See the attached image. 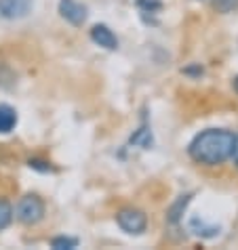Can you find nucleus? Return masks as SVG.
I'll return each instance as SVG.
<instances>
[{"label": "nucleus", "mask_w": 238, "mask_h": 250, "mask_svg": "<svg viewBox=\"0 0 238 250\" xmlns=\"http://www.w3.org/2000/svg\"><path fill=\"white\" fill-rule=\"evenodd\" d=\"M190 200H192V196L188 193V196H181L177 202L171 206V210H169V221H171V223H177V221L181 219V214L186 212V208H188V204H190Z\"/></svg>", "instance_id": "8"}, {"label": "nucleus", "mask_w": 238, "mask_h": 250, "mask_svg": "<svg viewBox=\"0 0 238 250\" xmlns=\"http://www.w3.org/2000/svg\"><path fill=\"white\" fill-rule=\"evenodd\" d=\"M232 156H234L236 166H238V137H236V141H234V151H232Z\"/></svg>", "instance_id": "14"}, {"label": "nucleus", "mask_w": 238, "mask_h": 250, "mask_svg": "<svg viewBox=\"0 0 238 250\" xmlns=\"http://www.w3.org/2000/svg\"><path fill=\"white\" fill-rule=\"evenodd\" d=\"M234 141L236 135L226 128H207L192 139L188 151H190V158L194 162L205 166H217L223 164L228 158H232Z\"/></svg>", "instance_id": "1"}, {"label": "nucleus", "mask_w": 238, "mask_h": 250, "mask_svg": "<svg viewBox=\"0 0 238 250\" xmlns=\"http://www.w3.org/2000/svg\"><path fill=\"white\" fill-rule=\"evenodd\" d=\"M51 246L55 250H72L78 246V240L76 238H66V235H59V238H53L51 240Z\"/></svg>", "instance_id": "11"}, {"label": "nucleus", "mask_w": 238, "mask_h": 250, "mask_svg": "<svg viewBox=\"0 0 238 250\" xmlns=\"http://www.w3.org/2000/svg\"><path fill=\"white\" fill-rule=\"evenodd\" d=\"M116 223L124 233L139 235L148 227V217H145L142 210H135V208H124V210L116 214Z\"/></svg>", "instance_id": "3"}, {"label": "nucleus", "mask_w": 238, "mask_h": 250, "mask_svg": "<svg viewBox=\"0 0 238 250\" xmlns=\"http://www.w3.org/2000/svg\"><path fill=\"white\" fill-rule=\"evenodd\" d=\"M17 126V112L6 103H0V135H9Z\"/></svg>", "instance_id": "7"}, {"label": "nucleus", "mask_w": 238, "mask_h": 250, "mask_svg": "<svg viewBox=\"0 0 238 250\" xmlns=\"http://www.w3.org/2000/svg\"><path fill=\"white\" fill-rule=\"evenodd\" d=\"M131 143L133 145H142L143 149H148V147H152V133H150V128H139L135 135L131 137Z\"/></svg>", "instance_id": "9"}, {"label": "nucleus", "mask_w": 238, "mask_h": 250, "mask_svg": "<svg viewBox=\"0 0 238 250\" xmlns=\"http://www.w3.org/2000/svg\"><path fill=\"white\" fill-rule=\"evenodd\" d=\"M91 40H93L97 46L106 48V51H116V48H118L116 34L112 32L108 25H103V23H97V25L91 27Z\"/></svg>", "instance_id": "6"}, {"label": "nucleus", "mask_w": 238, "mask_h": 250, "mask_svg": "<svg viewBox=\"0 0 238 250\" xmlns=\"http://www.w3.org/2000/svg\"><path fill=\"white\" fill-rule=\"evenodd\" d=\"M234 91L238 93V76H236V78H234Z\"/></svg>", "instance_id": "15"}, {"label": "nucleus", "mask_w": 238, "mask_h": 250, "mask_svg": "<svg viewBox=\"0 0 238 250\" xmlns=\"http://www.w3.org/2000/svg\"><path fill=\"white\" fill-rule=\"evenodd\" d=\"M45 217V202L34 193H27L15 206V219L24 225H36Z\"/></svg>", "instance_id": "2"}, {"label": "nucleus", "mask_w": 238, "mask_h": 250, "mask_svg": "<svg viewBox=\"0 0 238 250\" xmlns=\"http://www.w3.org/2000/svg\"><path fill=\"white\" fill-rule=\"evenodd\" d=\"M13 221V208L11 204L6 202V200H0V231H2L4 227H9Z\"/></svg>", "instance_id": "10"}, {"label": "nucleus", "mask_w": 238, "mask_h": 250, "mask_svg": "<svg viewBox=\"0 0 238 250\" xmlns=\"http://www.w3.org/2000/svg\"><path fill=\"white\" fill-rule=\"evenodd\" d=\"M34 0H0V17L15 21V19L27 17V13L32 11Z\"/></svg>", "instance_id": "5"}, {"label": "nucleus", "mask_w": 238, "mask_h": 250, "mask_svg": "<svg viewBox=\"0 0 238 250\" xmlns=\"http://www.w3.org/2000/svg\"><path fill=\"white\" fill-rule=\"evenodd\" d=\"M217 13H232L238 9V0H213Z\"/></svg>", "instance_id": "12"}, {"label": "nucleus", "mask_w": 238, "mask_h": 250, "mask_svg": "<svg viewBox=\"0 0 238 250\" xmlns=\"http://www.w3.org/2000/svg\"><path fill=\"white\" fill-rule=\"evenodd\" d=\"M57 9H59V15L74 27H80L87 21V15H89L87 6L82 2H78V0H59Z\"/></svg>", "instance_id": "4"}, {"label": "nucleus", "mask_w": 238, "mask_h": 250, "mask_svg": "<svg viewBox=\"0 0 238 250\" xmlns=\"http://www.w3.org/2000/svg\"><path fill=\"white\" fill-rule=\"evenodd\" d=\"M30 168H36V170H40V172H51L53 168H51V164L48 162H40V160H30Z\"/></svg>", "instance_id": "13"}]
</instances>
